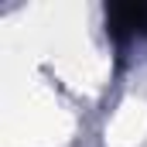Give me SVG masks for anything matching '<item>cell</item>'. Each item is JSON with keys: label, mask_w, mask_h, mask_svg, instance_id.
<instances>
[{"label": "cell", "mask_w": 147, "mask_h": 147, "mask_svg": "<svg viewBox=\"0 0 147 147\" xmlns=\"http://www.w3.org/2000/svg\"><path fill=\"white\" fill-rule=\"evenodd\" d=\"M144 31H147V3H113L106 10V34L116 41V48H127Z\"/></svg>", "instance_id": "cell-1"}]
</instances>
